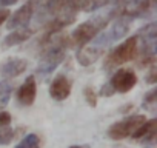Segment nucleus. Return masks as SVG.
Instances as JSON below:
<instances>
[{
    "mask_svg": "<svg viewBox=\"0 0 157 148\" xmlns=\"http://www.w3.org/2000/svg\"><path fill=\"white\" fill-rule=\"evenodd\" d=\"M137 53H139V40H137V36H132V37L123 40L120 45H117L114 49H111L106 54L105 62H103V68L111 71V69L136 59Z\"/></svg>",
    "mask_w": 157,
    "mask_h": 148,
    "instance_id": "f03ea898",
    "label": "nucleus"
},
{
    "mask_svg": "<svg viewBox=\"0 0 157 148\" xmlns=\"http://www.w3.org/2000/svg\"><path fill=\"white\" fill-rule=\"evenodd\" d=\"M117 16V8H114L113 11H109L108 14H102V16H97L94 19H90L83 23L78 25L69 36V46H78L82 48L85 45H88L90 42H93V39L102 33L108 23Z\"/></svg>",
    "mask_w": 157,
    "mask_h": 148,
    "instance_id": "f257e3e1",
    "label": "nucleus"
},
{
    "mask_svg": "<svg viewBox=\"0 0 157 148\" xmlns=\"http://www.w3.org/2000/svg\"><path fill=\"white\" fill-rule=\"evenodd\" d=\"M11 123V114L6 111H0V127H5Z\"/></svg>",
    "mask_w": 157,
    "mask_h": 148,
    "instance_id": "412c9836",
    "label": "nucleus"
},
{
    "mask_svg": "<svg viewBox=\"0 0 157 148\" xmlns=\"http://www.w3.org/2000/svg\"><path fill=\"white\" fill-rule=\"evenodd\" d=\"M33 34H34V29H31V28H28V26H25V28H17V29H11V33L3 39L2 46H3V48H11V46L20 45V43L26 42Z\"/></svg>",
    "mask_w": 157,
    "mask_h": 148,
    "instance_id": "9b49d317",
    "label": "nucleus"
},
{
    "mask_svg": "<svg viewBox=\"0 0 157 148\" xmlns=\"http://www.w3.org/2000/svg\"><path fill=\"white\" fill-rule=\"evenodd\" d=\"M66 3V0H37V19L39 22L54 17Z\"/></svg>",
    "mask_w": 157,
    "mask_h": 148,
    "instance_id": "0eeeda50",
    "label": "nucleus"
},
{
    "mask_svg": "<svg viewBox=\"0 0 157 148\" xmlns=\"http://www.w3.org/2000/svg\"><path fill=\"white\" fill-rule=\"evenodd\" d=\"M113 2H114L117 6H125V8H128V6H134V5H137L140 0H113Z\"/></svg>",
    "mask_w": 157,
    "mask_h": 148,
    "instance_id": "aec40b11",
    "label": "nucleus"
},
{
    "mask_svg": "<svg viewBox=\"0 0 157 148\" xmlns=\"http://www.w3.org/2000/svg\"><path fill=\"white\" fill-rule=\"evenodd\" d=\"M37 8V0H26V2L13 14H10L6 20V28L8 29H17V28H25L31 22L33 16L36 14Z\"/></svg>",
    "mask_w": 157,
    "mask_h": 148,
    "instance_id": "39448f33",
    "label": "nucleus"
},
{
    "mask_svg": "<svg viewBox=\"0 0 157 148\" xmlns=\"http://www.w3.org/2000/svg\"><path fill=\"white\" fill-rule=\"evenodd\" d=\"M109 2L113 0H80V11H85V13H91V11H96V10H100L103 6H106Z\"/></svg>",
    "mask_w": 157,
    "mask_h": 148,
    "instance_id": "ddd939ff",
    "label": "nucleus"
},
{
    "mask_svg": "<svg viewBox=\"0 0 157 148\" xmlns=\"http://www.w3.org/2000/svg\"><path fill=\"white\" fill-rule=\"evenodd\" d=\"M71 94V82L66 76L59 74L49 85V96L54 100H65Z\"/></svg>",
    "mask_w": 157,
    "mask_h": 148,
    "instance_id": "6e6552de",
    "label": "nucleus"
},
{
    "mask_svg": "<svg viewBox=\"0 0 157 148\" xmlns=\"http://www.w3.org/2000/svg\"><path fill=\"white\" fill-rule=\"evenodd\" d=\"M14 136H16V131L11 127L8 125L0 127V145H8L14 139Z\"/></svg>",
    "mask_w": 157,
    "mask_h": 148,
    "instance_id": "f3484780",
    "label": "nucleus"
},
{
    "mask_svg": "<svg viewBox=\"0 0 157 148\" xmlns=\"http://www.w3.org/2000/svg\"><path fill=\"white\" fill-rule=\"evenodd\" d=\"M83 96H85V100L88 102L90 107H93V108L97 107V96H96V90L93 87H86L83 90Z\"/></svg>",
    "mask_w": 157,
    "mask_h": 148,
    "instance_id": "a211bd4d",
    "label": "nucleus"
},
{
    "mask_svg": "<svg viewBox=\"0 0 157 148\" xmlns=\"http://www.w3.org/2000/svg\"><path fill=\"white\" fill-rule=\"evenodd\" d=\"M105 53V48H102V46H99V45H85V46H82L80 49H78V53H77V60H78V63L80 65H83V66H90V65H93L102 54Z\"/></svg>",
    "mask_w": 157,
    "mask_h": 148,
    "instance_id": "9d476101",
    "label": "nucleus"
},
{
    "mask_svg": "<svg viewBox=\"0 0 157 148\" xmlns=\"http://www.w3.org/2000/svg\"><path fill=\"white\" fill-rule=\"evenodd\" d=\"M40 145H42L40 137L34 133H29L16 145V148H40Z\"/></svg>",
    "mask_w": 157,
    "mask_h": 148,
    "instance_id": "4468645a",
    "label": "nucleus"
},
{
    "mask_svg": "<svg viewBox=\"0 0 157 148\" xmlns=\"http://www.w3.org/2000/svg\"><path fill=\"white\" fill-rule=\"evenodd\" d=\"M69 148H83V146H78V145H72V146H69Z\"/></svg>",
    "mask_w": 157,
    "mask_h": 148,
    "instance_id": "b1692460",
    "label": "nucleus"
},
{
    "mask_svg": "<svg viewBox=\"0 0 157 148\" xmlns=\"http://www.w3.org/2000/svg\"><path fill=\"white\" fill-rule=\"evenodd\" d=\"M155 130H157V119H149L145 120L131 137L140 140V142H154L155 139Z\"/></svg>",
    "mask_w": 157,
    "mask_h": 148,
    "instance_id": "f8f14e48",
    "label": "nucleus"
},
{
    "mask_svg": "<svg viewBox=\"0 0 157 148\" xmlns=\"http://www.w3.org/2000/svg\"><path fill=\"white\" fill-rule=\"evenodd\" d=\"M36 97H37V82L34 76H29L17 90V102L22 107H29L34 103Z\"/></svg>",
    "mask_w": 157,
    "mask_h": 148,
    "instance_id": "423d86ee",
    "label": "nucleus"
},
{
    "mask_svg": "<svg viewBox=\"0 0 157 148\" xmlns=\"http://www.w3.org/2000/svg\"><path fill=\"white\" fill-rule=\"evenodd\" d=\"M148 84H155L157 82V68H155V65H152V66H149V71H148V74H146V79H145Z\"/></svg>",
    "mask_w": 157,
    "mask_h": 148,
    "instance_id": "6ab92c4d",
    "label": "nucleus"
},
{
    "mask_svg": "<svg viewBox=\"0 0 157 148\" xmlns=\"http://www.w3.org/2000/svg\"><path fill=\"white\" fill-rule=\"evenodd\" d=\"M19 0H0V8H6V6H11L14 3H17Z\"/></svg>",
    "mask_w": 157,
    "mask_h": 148,
    "instance_id": "5701e85b",
    "label": "nucleus"
},
{
    "mask_svg": "<svg viewBox=\"0 0 157 148\" xmlns=\"http://www.w3.org/2000/svg\"><path fill=\"white\" fill-rule=\"evenodd\" d=\"M10 14H11V13H10V10H6V8H2V10H0V25L8 20Z\"/></svg>",
    "mask_w": 157,
    "mask_h": 148,
    "instance_id": "4be33fe9",
    "label": "nucleus"
},
{
    "mask_svg": "<svg viewBox=\"0 0 157 148\" xmlns=\"http://www.w3.org/2000/svg\"><path fill=\"white\" fill-rule=\"evenodd\" d=\"M28 68V62L25 59H20V57H11L8 59L2 68H0V74L2 77H6V79H13V77H17L20 76L22 72H25Z\"/></svg>",
    "mask_w": 157,
    "mask_h": 148,
    "instance_id": "1a4fd4ad",
    "label": "nucleus"
},
{
    "mask_svg": "<svg viewBox=\"0 0 157 148\" xmlns=\"http://www.w3.org/2000/svg\"><path fill=\"white\" fill-rule=\"evenodd\" d=\"M155 103H157V90H151V91H148V93L145 94V97H143V108L154 113Z\"/></svg>",
    "mask_w": 157,
    "mask_h": 148,
    "instance_id": "dca6fc26",
    "label": "nucleus"
},
{
    "mask_svg": "<svg viewBox=\"0 0 157 148\" xmlns=\"http://www.w3.org/2000/svg\"><path fill=\"white\" fill-rule=\"evenodd\" d=\"M145 120H146V117H145L143 114L128 116V117H125V119H122V120H119V122H114V123L108 128L106 134H108V137L113 139V140H122V139H125V137L132 136L134 131H136Z\"/></svg>",
    "mask_w": 157,
    "mask_h": 148,
    "instance_id": "20e7f679",
    "label": "nucleus"
},
{
    "mask_svg": "<svg viewBox=\"0 0 157 148\" xmlns=\"http://www.w3.org/2000/svg\"><path fill=\"white\" fill-rule=\"evenodd\" d=\"M11 94H13V85L10 82H0V110L8 105Z\"/></svg>",
    "mask_w": 157,
    "mask_h": 148,
    "instance_id": "2eb2a0df",
    "label": "nucleus"
},
{
    "mask_svg": "<svg viewBox=\"0 0 157 148\" xmlns=\"http://www.w3.org/2000/svg\"><path fill=\"white\" fill-rule=\"evenodd\" d=\"M137 85V76L136 72L129 68H120L117 69L113 77L109 79L108 84H105L100 90V94L102 96H113L116 93H120V94H126L129 93L134 87Z\"/></svg>",
    "mask_w": 157,
    "mask_h": 148,
    "instance_id": "7ed1b4c3",
    "label": "nucleus"
}]
</instances>
